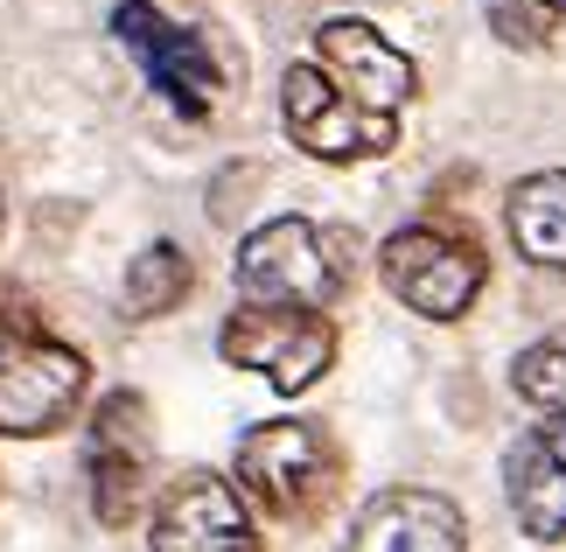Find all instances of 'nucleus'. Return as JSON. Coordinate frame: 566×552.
Instances as JSON below:
<instances>
[{"mask_svg": "<svg viewBox=\"0 0 566 552\" xmlns=\"http://www.w3.org/2000/svg\"><path fill=\"white\" fill-rule=\"evenodd\" d=\"M217 350L238 371H259L280 399H301L308 385L329 378L336 364V322L329 315H301V308H238L217 329Z\"/></svg>", "mask_w": 566, "mask_h": 552, "instance_id": "nucleus-6", "label": "nucleus"}, {"mask_svg": "<svg viewBox=\"0 0 566 552\" xmlns=\"http://www.w3.org/2000/svg\"><path fill=\"white\" fill-rule=\"evenodd\" d=\"M84 469H92V511L105 532H126L155 497V419L140 392H105L84 427Z\"/></svg>", "mask_w": 566, "mask_h": 552, "instance_id": "nucleus-5", "label": "nucleus"}, {"mask_svg": "<svg viewBox=\"0 0 566 552\" xmlns=\"http://www.w3.org/2000/svg\"><path fill=\"white\" fill-rule=\"evenodd\" d=\"M504 231L532 267L566 273V168L525 175V183L504 196Z\"/></svg>", "mask_w": 566, "mask_h": 552, "instance_id": "nucleus-13", "label": "nucleus"}, {"mask_svg": "<svg viewBox=\"0 0 566 552\" xmlns=\"http://www.w3.org/2000/svg\"><path fill=\"white\" fill-rule=\"evenodd\" d=\"M147 545L155 552H266L245 497H238V482L210 476V469H182L155 497V511H147Z\"/></svg>", "mask_w": 566, "mask_h": 552, "instance_id": "nucleus-9", "label": "nucleus"}, {"mask_svg": "<svg viewBox=\"0 0 566 552\" xmlns=\"http://www.w3.org/2000/svg\"><path fill=\"white\" fill-rule=\"evenodd\" d=\"M238 497H252L280 524H315L343 490V448L315 419H266L231 455Z\"/></svg>", "mask_w": 566, "mask_h": 552, "instance_id": "nucleus-3", "label": "nucleus"}, {"mask_svg": "<svg viewBox=\"0 0 566 552\" xmlns=\"http://www.w3.org/2000/svg\"><path fill=\"white\" fill-rule=\"evenodd\" d=\"M308 63L336 84L343 98H357L364 113H399L420 92V63L399 42H385L364 14H336L308 35Z\"/></svg>", "mask_w": 566, "mask_h": 552, "instance_id": "nucleus-10", "label": "nucleus"}, {"mask_svg": "<svg viewBox=\"0 0 566 552\" xmlns=\"http://www.w3.org/2000/svg\"><path fill=\"white\" fill-rule=\"evenodd\" d=\"M504 497H511V518L525 539H538V545L566 539V419H538V427L511 440Z\"/></svg>", "mask_w": 566, "mask_h": 552, "instance_id": "nucleus-11", "label": "nucleus"}, {"mask_svg": "<svg viewBox=\"0 0 566 552\" xmlns=\"http://www.w3.org/2000/svg\"><path fill=\"white\" fill-rule=\"evenodd\" d=\"M280 119H287V140L301 154L329 168H350V162H385L399 147V119L391 113H364L357 98H343L315 63H294L280 77Z\"/></svg>", "mask_w": 566, "mask_h": 552, "instance_id": "nucleus-8", "label": "nucleus"}, {"mask_svg": "<svg viewBox=\"0 0 566 552\" xmlns=\"http://www.w3.org/2000/svg\"><path fill=\"white\" fill-rule=\"evenodd\" d=\"M84 392H92L84 350L50 336L35 294L0 273V434H14V440L63 434L77 419Z\"/></svg>", "mask_w": 566, "mask_h": 552, "instance_id": "nucleus-1", "label": "nucleus"}, {"mask_svg": "<svg viewBox=\"0 0 566 552\" xmlns=\"http://www.w3.org/2000/svg\"><path fill=\"white\" fill-rule=\"evenodd\" d=\"M189 287H196V267H189V252L182 246H147L134 267H126V315L134 322H155V315H176V308L189 301Z\"/></svg>", "mask_w": 566, "mask_h": 552, "instance_id": "nucleus-14", "label": "nucleus"}, {"mask_svg": "<svg viewBox=\"0 0 566 552\" xmlns=\"http://www.w3.org/2000/svg\"><path fill=\"white\" fill-rule=\"evenodd\" d=\"M364 267L357 231L315 225V217H273L238 246V294L245 308H301V315H329L350 294Z\"/></svg>", "mask_w": 566, "mask_h": 552, "instance_id": "nucleus-2", "label": "nucleus"}, {"mask_svg": "<svg viewBox=\"0 0 566 552\" xmlns=\"http://www.w3.org/2000/svg\"><path fill=\"white\" fill-rule=\"evenodd\" d=\"M113 35H119V50L140 63V77L155 84L182 119H203L210 105L224 98V63H217V50L196 29L168 21L155 0H119V8H113Z\"/></svg>", "mask_w": 566, "mask_h": 552, "instance_id": "nucleus-7", "label": "nucleus"}, {"mask_svg": "<svg viewBox=\"0 0 566 552\" xmlns=\"http://www.w3.org/2000/svg\"><path fill=\"white\" fill-rule=\"evenodd\" d=\"M350 552H469V524L441 490L399 482V490H378L357 511Z\"/></svg>", "mask_w": 566, "mask_h": 552, "instance_id": "nucleus-12", "label": "nucleus"}, {"mask_svg": "<svg viewBox=\"0 0 566 552\" xmlns=\"http://www.w3.org/2000/svg\"><path fill=\"white\" fill-rule=\"evenodd\" d=\"M483 21L504 50H546L566 21V0H483Z\"/></svg>", "mask_w": 566, "mask_h": 552, "instance_id": "nucleus-16", "label": "nucleus"}, {"mask_svg": "<svg viewBox=\"0 0 566 552\" xmlns=\"http://www.w3.org/2000/svg\"><path fill=\"white\" fill-rule=\"evenodd\" d=\"M378 280L420 322H462L490 287V252L454 225H406L378 246Z\"/></svg>", "mask_w": 566, "mask_h": 552, "instance_id": "nucleus-4", "label": "nucleus"}, {"mask_svg": "<svg viewBox=\"0 0 566 552\" xmlns=\"http://www.w3.org/2000/svg\"><path fill=\"white\" fill-rule=\"evenodd\" d=\"M511 385H517V399H532L546 419H566V329H553V336L517 350Z\"/></svg>", "mask_w": 566, "mask_h": 552, "instance_id": "nucleus-15", "label": "nucleus"}]
</instances>
